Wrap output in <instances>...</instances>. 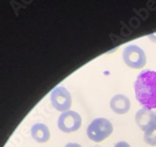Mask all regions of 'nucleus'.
<instances>
[{
	"label": "nucleus",
	"instance_id": "obj_1",
	"mask_svg": "<svg viewBox=\"0 0 156 147\" xmlns=\"http://www.w3.org/2000/svg\"><path fill=\"white\" fill-rule=\"evenodd\" d=\"M136 99L147 110L156 109V72L143 71L134 83Z\"/></svg>",
	"mask_w": 156,
	"mask_h": 147
},
{
	"label": "nucleus",
	"instance_id": "obj_2",
	"mask_svg": "<svg viewBox=\"0 0 156 147\" xmlns=\"http://www.w3.org/2000/svg\"><path fill=\"white\" fill-rule=\"evenodd\" d=\"M113 131L112 123L105 118H96L87 128V135L93 142H100L108 138Z\"/></svg>",
	"mask_w": 156,
	"mask_h": 147
},
{
	"label": "nucleus",
	"instance_id": "obj_3",
	"mask_svg": "<svg viewBox=\"0 0 156 147\" xmlns=\"http://www.w3.org/2000/svg\"><path fill=\"white\" fill-rule=\"evenodd\" d=\"M122 59L128 67L134 69L143 68L147 62L144 52L135 45L126 46L122 52Z\"/></svg>",
	"mask_w": 156,
	"mask_h": 147
},
{
	"label": "nucleus",
	"instance_id": "obj_4",
	"mask_svg": "<svg viewBox=\"0 0 156 147\" xmlns=\"http://www.w3.org/2000/svg\"><path fill=\"white\" fill-rule=\"evenodd\" d=\"M82 119L78 113L72 110L63 112L58 119L57 125L60 131L65 133H71L77 131L80 128Z\"/></svg>",
	"mask_w": 156,
	"mask_h": 147
},
{
	"label": "nucleus",
	"instance_id": "obj_5",
	"mask_svg": "<svg viewBox=\"0 0 156 147\" xmlns=\"http://www.w3.org/2000/svg\"><path fill=\"white\" fill-rule=\"evenodd\" d=\"M51 105L58 111L66 112L70 108L72 104L70 93L64 87H57L50 96Z\"/></svg>",
	"mask_w": 156,
	"mask_h": 147
},
{
	"label": "nucleus",
	"instance_id": "obj_6",
	"mask_svg": "<svg viewBox=\"0 0 156 147\" xmlns=\"http://www.w3.org/2000/svg\"><path fill=\"white\" fill-rule=\"evenodd\" d=\"M135 121L139 128L145 131L155 123V115L151 110L142 108L136 112Z\"/></svg>",
	"mask_w": 156,
	"mask_h": 147
},
{
	"label": "nucleus",
	"instance_id": "obj_7",
	"mask_svg": "<svg viewBox=\"0 0 156 147\" xmlns=\"http://www.w3.org/2000/svg\"><path fill=\"white\" fill-rule=\"evenodd\" d=\"M110 106L115 113L125 114L130 109V101L124 95H115L110 101Z\"/></svg>",
	"mask_w": 156,
	"mask_h": 147
},
{
	"label": "nucleus",
	"instance_id": "obj_8",
	"mask_svg": "<svg viewBox=\"0 0 156 147\" xmlns=\"http://www.w3.org/2000/svg\"><path fill=\"white\" fill-rule=\"evenodd\" d=\"M31 136L40 143L48 142L50 138V131L48 126L44 124H35L32 126Z\"/></svg>",
	"mask_w": 156,
	"mask_h": 147
},
{
	"label": "nucleus",
	"instance_id": "obj_9",
	"mask_svg": "<svg viewBox=\"0 0 156 147\" xmlns=\"http://www.w3.org/2000/svg\"><path fill=\"white\" fill-rule=\"evenodd\" d=\"M144 142L150 145H156V123L144 131Z\"/></svg>",
	"mask_w": 156,
	"mask_h": 147
},
{
	"label": "nucleus",
	"instance_id": "obj_10",
	"mask_svg": "<svg viewBox=\"0 0 156 147\" xmlns=\"http://www.w3.org/2000/svg\"><path fill=\"white\" fill-rule=\"evenodd\" d=\"M114 147H130V145L126 142H123V141H121V142H117Z\"/></svg>",
	"mask_w": 156,
	"mask_h": 147
},
{
	"label": "nucleus",
	"instance_id": "obj_11",
	"mask_svg": "<svg viewBox=\"0 0 156 147\" xmlns=\"http://www.w3.org/2000/svg\"><path fill=\"white\" fill-rule=\"evenodd\" d=\"M65 147H81V145L78 143H72V142H70V143L66 144Z\"/></svg>",
	"mask_w": 156,
	"mask_h": 147
},
{
	"label": "nucleus",
	"instance_id": "obj_12",
	"mask_svg": "<svg viewBox=\"0 0 156 147\" xmlns=\"http://www.w3.org/2000/svg\"><path fill=\"white\" fill-rule=\"evenodd\" d=\"M93 147H101V146H98V145H95V146H93Z\"/></svg>",
	"mask_w": 156,
	"mask_h": 147
},
{
	"label": "nucleus",
	"instance_id": "obj_13",
	"mask_svg": "<svg viewBox=\"0 0 156 147\" xmlns=\"http://www.w3.org/2000/svg\"><path fill=\"white\" fill-rule=\"evenodd\" d=\"M155 123H156V113H155Z\"/></svg>",
	"mask_w": 156,
	"mask_h": 147
}]
</instances>
